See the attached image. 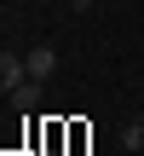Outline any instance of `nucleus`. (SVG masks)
Wrapping results in <instances>:
<instances>
[{
    "label": "nucleus",
    "instance_id": "nucleus-1",
    "mask_svg": "<svg viewBox=\"0 0 144 156\" xmlns=\"http://www.w3.org/2000/svg\"><path fill=\"white\" fill-rule=\"evenodd\" d=\"M23 64H29V81H52V69H58V52L40 41L35 52H23Z\"/></svg>",
    "mask_w": 144,
    "mask_h": 156
},
{
    "label": "nucleus",
    "instance_id": "nucleus-2",
    "mask_svg": "<svg viewBox=\"0 0 144 156\" xmlns=\"http://www.w3.org/2000/svg\"><path fill=\"white\" fill-rule=\"evenodd\" d=\"M17 81H29V64H23L17 52H0V93H12Z\"/></svg>",
    "mask_w": 144,
    "mask_h": 156
},
{
    "label": "nucleus",
    "instance_id": "nucleus-3",
    "mask_svg": "<svg viewBox=\"0 0 144 156\" xmlns=\"http://www.w3.org/2000/svg\"><path fill=\"white\" fill-rule=\"evenodd\" d=\"M40 87H46V81H17V87H12L6 98H12L17 110H35V104H40Z\"/></svg>",
    "mask_w": 144,
    "mask_h": 156
},
{
    "label": "nucleus",
    "instance_id": "nucleus-4",
    "mask_svg": "<svg viewBox=\"0 0 144 156\" xmlns=\"http://www.w3.org/2000/svg\"><path fill=\"white\" fill-rule=\"evenodd\" d=\"M121 145H127V151H139V145H144V116H139V122H127V127H121Z\"/></svg>",
    "mask_w": 144,
    "mask_h": 156
},
{
    "label": "nucleus",
    "instance_id": "nucleus-5",
    "mask_svg": "<svg viewBox=\"0 0 144 156\" xmlns=\"http://www.w3.org/2000/svg\"><path fill=\"white\" fill-rule=\"evenodd\" d=\"M69 6H75V12H92V0H69Z\"/></svg>",
    "mask_w": 144,
    "mask_h": 156
},
{
    "label": "nucleus",
    "instance_id": "nucleus-6",
    "mask_svg": "<svg viewBox=\"0 0 144 156\" xmlns=\"http://www.w3.org/2000/svg\"><path fill=\"white\" fill-rule=\"evenodd\" d=\"M69 156H81V151H69Z\"/></svg>",
    "mask_w": 144,
    "mask_h": 156
}]
</instances>
